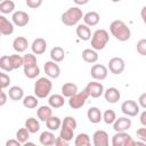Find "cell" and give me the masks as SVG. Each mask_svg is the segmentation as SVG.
Instances as JSON below:
<instances>
[{"instance_id": "1", "label": "cell", "mask_w": 146, "mask_h": 146, "mask_svg": "<svg viewBox=\"0 0 146 146\" xmlns=\"http://www.w3.org/2000/svg\"><path fill=\"white\" fill-rule=\"evenodd\" d=\"M110 31H111V34L116 40L122 41V42L128 41L131 36V32H130L129 26L123 21H120V19H115L111 23Z\"/></svg>"}, {"instance_id": "2", "label": "cell", "mask_w": 146, "mask_h": 146, "mask_svg": "<svg viewBox=\"0 0 146 146\" xmlns=\"http://www.w3.org/2000/svg\"><path fill=\"white\" fill-rule=\"evenodd\" d=\"M62 23L66 26H74L76 25L80 19L83 18L82 10L79 7H71L66 11L62 14Z\"/></svg>"}, {"instance_id": "3", "label": "cell", "mask_w": 146, "mask_h": 146, "mask_svg": "<svg viewBox=\"0 0 146 146\" xmlns=\"http://www.w3.org/2000/svg\"><path fill=\"white\" fill-rule=\"evenodd\" d=\"M110 40V34L106 30L99 29L96 30L91 35V48L95 50H102L106 47Z\"/></svg>"}, {"instance_id": "4", "label": "cell", "mask_w": 146, "mask_h": 146, "mask_svg": "<svg viewBox=\"0 0 146 146\" xmlns=\"http://www.w3.org/2000/svg\"><path fill=\"white\" fill-rule=\"evenodd\" d=\"M52 89V83L47 78H40L34 83V95L38 98H46Z\"/></svg>"}, {"instance_id": "5", "label": "cell", "mask_w": 146, "mask_h": 146, "mask_svg": "<svg viewBox=\"0 0 146 146\" xmlns=\"http://www.w3.org/2000/svg\"><path fill=\"white\" fill-rule=\"evenodd\" d=\"M112 145L113 146H133V145H136V141L125 131L116 132L112 137Z\"/></svg>"}, {"instance_id": "6", "label": "cell", "mask_w": 146, "mask_h": 146, "mask_svg": "<svg viewBox=\"0 0 146 146\" xmlns=\"http://www.w3.org/2000/svg\"><path fill=\"white\" fill-rule=\"evenodd\" d=\"M88 97H89L88 92L83 89L82 91L76 92L75 95H73L72 97L68 98V105H70V107L73 108V110H79V108H81V107L86 104Z\"/></svg>"}, {"instance_id": "7", "label": "cell", "mask_w": 146, "mask_h": 146, "mask_svg": "<svg viewBox=\"0 0 146 146\" xmlns=\"http://www.w3.org/2000/svg\"><path fill=\"white\" fill-rule=\"evenodd\" d=\"M84 90L88 92L89 97H92V98H99L103 94H104V87L100 82H96V81H92V82H89Z\"/></svg>"}, {"instance_id": "8", "label": "cell", "mask_w": 146, "mask_h": 146, "mask_svg": "<svg viewBox=\"0 0 146 146\" xmlns=\"http://www.w3.org/2000/svg\"><path fill=\"white\" fill-rule=\"evenodd\" d=\"M121 111L123 114H125L127 116H136L139 113V105L135 102V100H125L122 103L121 105Z\"/></svg>"}, {"instance_id": "9", "label": "cell", "mask_w": 146, "mask_h": 146, "mask_svg": "<svg viewBox=\"0 0 146 146\" xmlns=\"http://www.w3.org/2000/svg\"><path fill=\"white\" fill-rule=\"evenodd\" d=\"M125 68V63L121 57H113L110 59L108 62V70L111 71V73L117 75L121 74Z\"/></svg>"}, {"instance_id": "10", "label": "cell", "mask_w": 146, "mask_h": 146, "mask_svg": "<svg viewBox=\"0 0 146 146\" xmlns=\"http://www.w3.org/2000/svg\"><path fill=\"white\" fill-rule=\"evenodd\" d=\"M108 74V68L102 64H95L91 70H90V75L95 79V80H105L107 78Z\"/></svg>"}, {"instance_id": "11", "label": "cell", "mask_w": 146, "mask_h": 146, "mask_svg": "<svg viewBox=\"0 0 146 146\" xmlns=\"http://www.w3.org/2000/svg\"><path fill=\"white\" fill-rule=\"evenodd\" d=\"M13 23L16 25V26H19V27H23L25 25L29 24L30 22V16L27 13L23 11V10H17L13 14Z\"/></svg>"}, {"instance_id": "12", "label": "cell", "mask_w": 146, "mask_h": 146, "mask_svg": "<svg viewBox=\"0 0 146 146\" xmlns=\"http://www.w3.org/2000/svg\"><path fill=\"white\" fill-rule=\"evenodd\" d=\"M43 70H44L46 75L49 76V78H51V79H57L59 76V74H60V68L56 64V62H54V60L46 62Z\"/></svg>"}, {"instance_id": "13", "label": "cell", "mask_w": 146, "mask_h": 146, "mask_svg": "<svg viewBox=\"0 0 146 146\" xmlns=\"http://www.w3.org/2000/svg\"><path fill=\"white\" fill-rule=\"evenodd\" d=\"M92 143L95 146H107L110 144L108 135L104 130H97L92 135Z\"/></svg>"}, {"instance_id": "14", "label": "cell", "mask_w": 146, "mask_h": 146, "mask_svg": "<svg viewBox=\"0 0 146 146\" xmlns=\"http://www.w3.org/2000/svg\"><path fill=\"white\" fill-rule=\"evenodd\" d=\"M130 127H131V120L125 116L116 119L113 123V129L116 132H124V131L129 130Z\"/></svg>"}, {"instance_id": "15", "label": "cell", "mask_w": 146, "mask_h": 146, "mask_svg": "<svg viewBox=\"0 0 146 146\" xmlns=\"http://www.w3.org/2000/svg\"><path fill=\"white\" fill-rule=\"evenodd\" d=\"M104 97H105V100L111 103V104H115L120 100L121 98V94L119 91V89L114 88V87H111V88H107L105 91H104Z\"/></svg>"}, {"instance_id": "16", "label": "cell", "mask_w": 146, "mask_h": 146, "mask_svg": "<svg viewBox=\"0 0 146 146\" xmlns=\"http://www.w3.org/2000/svg\"><path fill=\"white\" fill-rule=\"evenodd\" d=\"M31 49H32V52L35 54V55H41L46 51L47 49V42L43 38H36L32 44H31Z\"/></svg>"}, {"instance_id": "17", "label": "cell", "mask_w": 146, "mask_h": 146, "mask_svg": "<svg viewBox=\"0 0 146 146\" xmlns=\"http://www.w3.org/2000/svg\"><path fill=\"white\" fill-rule=\"evenodd\" d=\"M0 33L2 35H10L14 33V24L5 16H0Z\"/></svg>"}, {"instance_id": "18", "label": "cell", "mask_w": 146, "mask_h": 146, "mask_svg": "<svg viewBox=\"0 0 146 146\" xmlns=\"http://www.w3.org/2000/svg\"><path fill=\"white\" fill-rule=\"evenodd\" d=\"M29 47V41L24 36H17L13 41V48L16 52H24Z\"/></svg>"}, {"instance_id": "19", "label": "cell", "mask_w": 146, "mask_h": 146, "mask_svg": "<svg viewBox=\"0 0 146 146\" xmlns=\"http://www.w3.org/2000/svg\"><path fill=\"white\" fill-rule=\"evenodd\" d=\"M76 35L79 36L80 40L88 41L91 39V31L90 27L86 24H79L76 26Z\"/></svg>"}, {"instance_id": "20", "label": "cell", "mask_w": 146, "mask_h": 146, "mask_svg": "<svg viewBox=\"0 0 146 146\" xmlns=\"http://www.w3.org/2000/svg\"><path fill=\"white\" fill-rule=\"evenodd\" d=\"M100 21V16L97 11H89L83 15V22L88 26H96Z\"/></svg>"}, {"instance_id": "21", "label": "cell", "mask_w": 146, "mask_h": 146, "mask_svg": "<svg viewBox=\"0 0 146 146\" xmlns=\"http://www.w3.org/2000/svg\"><path fill=\"white\" fill-rule=\"evenodd\" d=\"M87 116H88V120L95 124L99 123L103 120V113L98 107H90L87 112Z\"/></svg>"}, {"instance_id": "22", "label": "cell", "mask_w": 146, "mask_h": 146, "mask_svg": "<svg viewBox=\"0 0 146 146\" xmlns=\"http://www.w3.org/2000/svg\"><path fill=\"white\" fill-rule=\"evenodd\" d=\"M39 141H40V144L43 145V146H51V145H55L56 138H55V135L52 133V131L49 130V131H43V132L40 135Z\"/></svg>"}, {"instance_id": "23", "label": "cell", "mask_w": 146, "mask_h": 146, "mask_svg": "<svg viewBox=\"0 0 146 146\" xmlns=\"http://www.w3.org/2000/svg\"><path fill=\"white\" fill-rule=\"evenodd\" d=\"M78 92V86L75 83L72 82H66L62 86V95L66 98L72 97L73 95H75Z\"/></svg>"}, {"instance_id": "24", "label": "cell", "mask_w": 146, "mask_h": 146, "mask_svg": "<svg viewBox=\"0 0 146 146\" xmlns=\"http://www.w3.org/2000/svg\"><path fill=\"white\" fill-rule=\"evenodd\" d=\"M36 115H38V119L42 122H46L51 115H52V110H51V106H40L36 111Z\"/></svg>"}, {"instance_id": "25", "label": "cell", "mask_w": 146, "mask_h": 146, "mask_svg": "<svg viewBox=\"0 0 146 146\" xmlns=\"http://www.w3.org/2000/svg\"><path fill=\"white\" fill-rule=\"evenodd\" d=\"M65 97L63 95H51L48 99V103H49V106H51L52 108H60L64 104H65Z\"/></svg>"}, {"instance_id": "26", "label": "cell", "mask_w": 146, "mask_h": 146, "mask_svg": "<svg viewBox=\"0 0 146 146\" xmlns=\"http://www.w3.org/2000/svg\"><path fill=\"white\" fill-rule=\"evenodd\" d=\"M64 57H65V51H64V49L62 47L56 46V47H54L50 50V58H51V60H54L56 63H59V62H62L64 59Z\"/></svg>"}, {"instance_id": "27", "label": "cell", "mask_w": 146, "mask_h": 146, "mask_svg": "<svg viewBox=\"0 0 146 146\" xmlns=\"http://www.w3.org/2000/svg\"><path fill=\"white\" fill-rule=\"evenodd\" d=\"M8 96L11 100H21L24 98V91L21 87L18 86H13L9 88V91H8Z\"/></svg>"}, {"instance_id": "28", "label": "cell", "mask_w": 146, "mask_h": 146, "mask_svg": "<svg viewBox=\"0 0 146 146\" xmlns=\"http://www.w3.org/2000/svg\"><path fill=\"white\" fill-rule=\"evenodd\" d=\"M82 59L87 63H96L98 60V54L95 49H84L82 51Z\"/></svg>"}, {"instance_id": "29", "label": "cell", "mask_w": 146, "mask_h": 146, "mask_svg": "<svg viewBox=\"0 0 146 146\" xmlns=\"http://www.w3.org/2000/svg\"><path fill=\"white\" fill-rule=\"evenodd\" d=\"M46 125H47V128H48L49 130L56 131V130H58V129L62 127V121H60V119H59L58 116L51 115V116L46 121Z\"/></svg>"}, {"instance_id": "30", "label": "cell", "mask_w": 146, "mask_h": 146, "mask_svg": "<svg viewBox=\"0 0 146 146\" xmlns=\"http://www.w3.org/2000/svg\"><path fill=\"white\" fill-rule=\"evenodd\" d=\"M25 128L31 133H35V132H38L40 130V122L34 117H29L25 121Z\"/></svg>"}, {"instance_id": "31", "label": "cell", "mask_w": 146, "mask_h": 146, "mask_svg": "<svg viewBox=\"0 0 146 146\" xmlns=\"http://www.w3.org/2000/svg\"><path fill=\"white\" fill-rule=\"evenodd\" d=\"M90 144H91V141H90V137L88 133L81 132L75 137V140H74L75 146H89Z\"/></svg>"}, {"instance_id": "32", "label": "cell", "mask_w": 146, "mask_h": 146, "mask_svg": "<svg viewBox=\"0 0 146 146\" xmlns=\"http://www.w3.org/2000/svg\"><path fill=\"white\" fill-rule=\"evenodd\" d=\"M39 104V100H38V97L36 96H32V95H29L26 97L23 98V106L26 107V108H35Z\"/></svg>"}, {"instance_id": "33", "label": "cell", "mask_w": 146, "mask_h": 146, "mask_svg": "<svg viewBox=\"0 0 146 146\" xmlns=\"http://www.w3.org/2000/svg\"><path fill=\"white\" fill-rule=\"evenodd\" d=\"M73 132H74V129H73V128L62 124V127H60V133H59V137L64 138V139H65V140H67V141H71V140L73 139V137H74Z\"/></svg>"}, {"instance_id": "34", "label": "cell", "mask_w": 146, "mask_h": 146, "mask_svg": "<svg viewBox=\"0 0 146 146\" xmlns=\"http://www.w3.org/2000/svg\"><path fill=\"white\" fill-rule=\"evenodd\" d=\"M15 9V2L11 0H3L0 3V11L2 14H10Z\"/></svg>"}, {"instance_id": "35", "label": "cell", "mask_w": 146, "mask_h": 146, "mask_svg": "<svg viewBox=\"0 0 146 146\" xmlns=\"http://www.w3.org/2000/svg\"><path fill=\"white\" fill-rule=\"evenodd\" d=\"M24 74L26 78L29 79H34L40 74V68L38 65H33V66H27L24 67Z\"/></svg>"}, {"instance_id": "36", "label": "cell", "mask_w": 146, "mask_h": 146, "mask_svg": "<svg viewBox=\"0 0 146 146\" xmlns=\"http://www.w3.org/2000/svg\"><path fill=\"white\" fill-rule=\"evenodd\" d=\"M9 59H10V63H11V66H13V70H17L21 66L24 65V60H23V57L18 54H15V55H10L9 56Z\"/></svg>"}, {"instance_id": "37", "label": "cell", "mask_w": 146, "mask_h": 146, "mask_svg": "<svg viewBox=\"0 0 146 146\" xmlns=\"http://www.w3.org/2000/svg\"><path fill=\"white\" fill-rule=\"evenodd\" d=\"M30 133L31 132L26 128H21L16 132V139H18L22 144H25L29 140V138H30Z\"/></svg>"}, {"instance_id": "38", "label": "cell", "mask_w": 146, "mask_h": 146, "mask_svg": "<svg viewBox=\"0 0 146 146\" xmlns=\"http://www.w3.org/2000/svg\"><path fill=\"white\" fill-rule=\"evenodd\" d=\"M0 68L2 71H6V72L14 71L13 66H11V63H10V59H9V56H7V55L1 56V58H0Z\"/></svg>"}, {"instance_id": "39", "label": "cell", "mask_w": 146, "mask_h": 146, "mask_svg": "<svg viewBox=\"0 0 146 146\" xmlns=\"http://www.w3.org/2000/svg\"><path fill=\"white\" fill-rule=\"evenodd\" d=\"M103 120L106 124H113L114 121L116 120V114L113 110H106L103 113Z\"/></svg>"}, {"instance_id": "40", "label": "cell", "mask_w": 146, "mask_h": 146, "mask_svg": "<svg viewBox=\"0 0 146 146\" xmlns=\"http://www.w3.org/2000/svg\"><path fill=\"white\" fill-rule=\"evenodd\" d=\"M23 60H24V65H23L24 67L36 65V57H35V54H26V55H24Z\"/></svg>"}, {"instance_id": "41", "label": "cell", "mask_w": 146, "mask_h": 146, "mask_svg": "<svg viewBox=\"0 0 146 146\" xmlns=\"http://www.w3.org/2000/svg\"><path fill=\"white\" fill-rule=\"evenodd\" d=\"M137 51L141 56H146V39H140L137 42Z\"/></svg>"}, {"instance_id": "42", "label": "cell", "mask_w": 146, "mask_h": 146, "mask_svg": "<svg viewBox=\"0 0 146 146\" xmlns=\"http://www.w3.org/2000/svg\"><path fill=\"white\" fill-rule=\"evenodd\" d=\"M10 83V78L6 73H0V87L1 89H6Z\"/></svg>"}, {"instance_id": "43", "label": "cell", "mask_w": 146, "mask_h": 146, "mask_svg": "<svg viewBox=\"0 0 146 146\" xmlns=\"http://www.w3.org/2000/svg\"><path fill=\"white\" fill-rule=\"evenodd\" d=\"M26 6L31 9H36L42 5V0H25Z\"/></svg>"}, {"instance_id": "44", "label": "cell", "mask_w": 146, "mask_h": 146, "mask_svg": "<svg viewBox=\"0 0 146 146\" xmlns=\"http://www.w3.org/2000/svg\"><path fill=\"white\" fill-rule=\"evenodd\" d=\"M136 135H137V137H138L143 143H146V127L139 128V129L136 131Z\"/></svg>"}, {"instance_id": "45", "label": "cell", "mask_w": 146, "mask_h": 146, "mask_svg": "<svg viewBox=\"0 0 146 146\" xmlns=\"http://www.w3.org/2000/svg\"><path fill=\"white\" fill-rule=\"evenodd\" d=\"M138 103H139V106H141L143 108L146 110V92L141 94L138 98Z\"/></svg>"}, {"instance_id": "46", "label": "cell", "mask_w": 146, "mask_h": 146, "mask_svg": "<svg viewBox=\"0 0 146 146\" xmlns=\"http://www.w3.org/2000/svg\"><path fill=\"white\" fill-rule=\"evenodd\" d=\"M55 145H56V146H67V145H68V141L65 140V139L62 138V137H57V138H56V141H55Z\"/></svg>"}, {"instance_id": "47", "label": "cell", "mask_w": 146, "mask_h": 146, "mask_svg": "<svg viewBox=\"0 0 146 146\" xmlns=\"http://www.w3.org/2000/svg\"><path fill=\"white\" fill-rule=\"evenodd\" d=\"M21 141L18 139H9L6 143V146H21Z\"/></svg>"}, {"instance_id": "48", "label": "cell", "mask_w": 146, "mask_h": 146, "mask_svg": "<svg viewBox=\"0 0 146 146\" xmlns=\"http://www.w3.org/2000/svg\"><path fill=\"white\" fill-rule=\"evenodd\" d=\"M7 103V95L5 91H1L0 94V106H3Z\"/></svg>"}, {"instance_id": "49", "label": "cell", "mask_w": 146, "mask_h": 146, "mask_svg": "<svg viewBox=\"0 0 146 146\" xmlns=\"http://www.w3.org/2000/svg\"><path fill=\"white\" fill-rule=\"evenodd\" d=\"M140 123L144 125V127H146V110L140 114Z\"/></svg>"}, {"instance_id": "50", "label": "cell", "mask_w": 146, "mask_h": 146, "mask_svg": "<svg viewBox=\"0 0 146 146\" xmlns=\"http://www.w3.org/2000/svg\"><path fill=\"white\" fill-rule=\"evenodd\" d=\"M140 16H141V19L143 22L146 24V6H144L141 8V11H140Z\"/></svg>"}, {"instance_id": "51", "label": "cell", "mask_w": 146, "mask_h": 146, "mask_svg": "<svg viewBox=\"0 0 146 146\" xmlns=\"http://www.w3.org/2000/svg\"><path fill=\"white\" fill-rule=\"evenodd\" d=\"M78 6H83V5H87L89 2V0H73Z\"/></svg>"}, {"instance_id": "52", "label": "cell", "mask_w": 146, "mask_h": 146, "mask_svg": "<svg viewBox=\"0 0 146 146\" xmlns=\"http://www.w3.org/2000/svg\"><path fill=\"white\" fill-rule=\"evenodd\" d=\"M111 1H112V2H120L121 0H111Z\"/></svg>"}, {"instance_id": "53", "label": "cell", "mask_w": 146, "mask_h": 146, "mask_svg": "<svg viewBox=\"0 0 146 146\" xmlns=\"http://www.w3.org/2000/svg\"><path fill=\"white\" fill-rule=\"evenodd\" d=\"M1 1H3V0H1Z\"/></svg>"}]
</instances>
